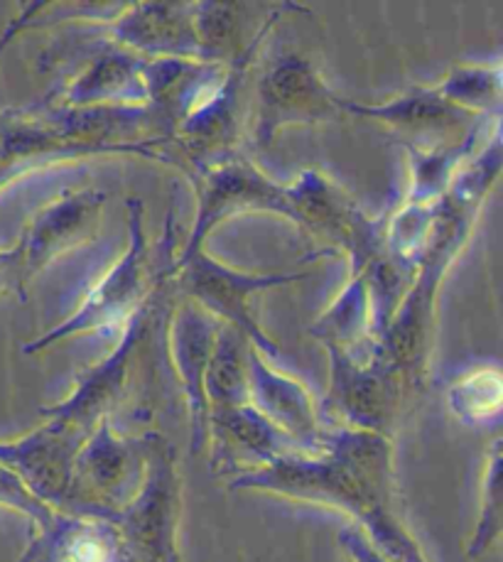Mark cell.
<instances>
[{
	"label": "cell",
	"mask_w": 503,
	"mask_h": 562,
	"mask_svg": "<svg viewBox=\"0 0 503 562\" xmlns=\"http://www.w3.org/2000/svg\"><path fill=\"white\" fill-rule=\"evenodd\" d=\"M219 327H222V322L194 305L192 300L182 297L177 300L170 315V329H167V337H170V359L187 393V403H190L197 447L202 445L209 425L206 373L209 363H212Z\"/></svg>",
	"instance_id": "cell-14"
},
{
	"label": "cell",
	"mask_w": 503,
	"mask_h": 562,
	"mask_svg": "<svg viewBox=\"0 0 503 562\" xmlns=\"http://www.w3.org/2000/svg\"><path fill=\"white\" fill-rule=\"evenodd\" d=\"M349 116L369 119L381 123L388 131L411 135V138H423V135L437 131L449 123L447 97L437 91H405L385 103H356L349 101Z\"/></svg>",
	"instance_id": "cell-18"
},
{
	"label": "cell",
	"mask_w": 503,
	"mask_h": 562,
	"mask_svg": "<svg viewBox=\"0 0 503 562\" xmlns=\"http://www.w3.org/2000/svg\"><path fill=\"white\" fill-rule=\"evenodd\" d=\"M101 43L145 59H202L194 27V3H133L116 15L79 23Z\"/></svg>",
	"instance_id": "cell-9"
},
{
	"label": "cell",
	"mask_w": 503,
	"mask_h": 562,
	"mask_svg": "<svg viewBox=\"0 0 503 562\" xmlns=\"http://www.w3.org/2000/svg\"><path fill=\"white\" fill-rule=\"evenodd\" d=\"M145 464V445L131 447L111 435L109 423L101 420L99 430L91 435L81 452L75 457V474H71V488L83 484L89 492L119 502L135 482L141 467ZM71 494V492H69Z\"/></svg>",
	"instance_id": "cell-17"
},
{
	"label": "cell",
	"mask_w": 503,
	"mask_h": 562,
	"mask_svg": "<svg viewBox=\"0 0 503 562\" xmlns=\"http://www.w3.org/2000/svg\"><path fill=\"white\" fill-rule=\"evenodd\" d=\"M25 278H23V260H20L18 246L0 251V295L18 293L25 295Z\"/></svg>",
	"instance_id": "cell-22"
},
{
	"label": "cell",
	"mask_w": 503,
	"mask_h": 562,
	"mask_svg": "<svg viewBox=\"0 0 503 562\" xmlns=\"http://www.w3.org/2000/svg\"><path fill=\"white\" fill-rule=\"evenodd\" d=\"M302 232L329 244V251L349 258L351 276L364 273L385 254V216L371 218L349 192L320 170H305L288 184Z\"/></svg>",
	"instance_id": "cell-7"
},
{
	"label": "cell",
	"mask_w": 503,
	"mask_h": 562,
	"mask_svg": "<svg viewBox=\"0 0 503 562\" xmlns=\"http://www.w3.org/2000/svg\"><path fill=\"white\" fill-rule=\"evenodd\" d=\"M449 405L462 420L479 423L503 408V373L481 369L457 381L449 391Z\"/></svg>",
	"instance_id": "cell-20"
},
{
	"label": "cell",
	"mask_w": 503,
	"mask_h": 562,
	"mask_svg": "<svg viewBox=\"0 0 503 562\" xmlns=\"http://www.w3.org/2000/svg\"><path fill=\"white\" fill-rule=\"evenodd\" d=\"M172 121L150 103L143 106H62L0 111V160L75 162L99 155H138L175 165Z\"/></svg>",
	"instance_id": "cell-2"
},
{
	"label": "cell",
	"mask_w": 503,
	"mask_h": 562,
	"mask_svg": "<svg viewBox=\"0 0 503 562\" xmlns=\"http://www.w3.org/2000/svg\"><path fill=\"white\" fill-rule=\"evenodd\" d=\"M238 10V3H194V27L202 61L228 65L248 47L241 37Z\"/></svg>",
	"instance_id": "cell-19"
},
{
	"label": "cell",
	"mask_w": 503,
	"mask_h": 562,
	"mask_svg": "<svg viewBox=\"0 0 503 562\" xmlns=\"http://www.w3.org/2000/svg\"><path fill=\"white\" fill-rule=\"evenodd\" d=\"M322 447L324 452L317 457L295 452L278 457L238 476L234 486L339 506L359 518L376 543L395 560L421 562L398 518L391 445L385 437L366 430H342L327 437Z\"/></svg>",
	"instance_id": "cell-1"
},
{
	"label": "cell",
	"mask_w": 503,
	"mask_h": 562,
	"mask_svg": "<svg viewBox=\"0 0 503 562\" xmlns=\"http://www.w3.org/2000/svg\"><path fill=\"white\" fill-rule=\"evenodd\" d=\"M81 20L71 23L75 35H67L62 45L55 47L49 59L62 55L87 57L83 67L71 79V85L62 93L57 103L62 106H143L148 103V89H145V65L148 59L133 55L128 49L113 47L91 37L83 30Z\"/></svg>",
	"instance_id": "cell-10"
},
{
	"label": "cell",
	"mask_w": 503,
	"mask_h": 562,
	"mask_svg": "<svg viewBox=\"0 0 503 562\" xmlns=\"http://www.w3.org/2000/svg\"><path fill=\"white\" fill-rule=\"evenodd\" d=\"M49 168H57V165H55V162H49V160H20V158H3V160H0V192H3L8 184L18 182L20 177L33 175V172H40V170H49Z\"/></svg>",
	"instance_id": "cell-23"
},
{
	"label": "cell",
	"mask_w": 503,
	"mask_h": 562,
	"mask_svg": "<svg viewBox=\"0 0 503 562\" xmlns=\"http://www.w3.org/2000/svg\"><path fill=\"white\" fill-rule=\"evenodd\" d=\"M347 106L349 99L339 97L308 57L295 52L280 55L260 71L256 81L250 140L264 150L286 128L347 119Z\"/></svg>",
	"instance_id": "cell-5"
},
{
	"label": "cell",
	"mask_w": 503,
	"mask_h": 562,
	"mask_svg": "<svg viewBox=\"0 0 503 562\" xmlns=\"http://www.w3.org/2000/svg\"><path fill=\"white\" fill-rule=\"evenodd\" d=\"M190 180L194 184L197 212L190 236L180 251L204 248L214 228L241 214H276L298 224L288 184L272 182L246 155L234 153L224 160L206 165L202 170H194Z\"/></svg>",
	"instance_id": "cell-6"
},
{
	"label": "cell",
	"mask_w": 503,
	"mask_h": 562,
	"mask_svg": "<svg viewBox=\"0 0 503 562\" xmlns=\"http://www.w3.org/2000/svg\"><path fill=\"white\" fill-rule=\"evenodd\" d=\"M177 514H180V479L170 452L160 440H148L141 492L111 520H119L123 526L131 548L143 562H172Z\"/></svg>",
	"instance_id": "cell-11"
},
{
	"label": "cell",
	"mask_w": 503,
	"mask_h": 562,
	"mask_svg": "<svg viewBox=\"0 0 503 562\" xmlns=\"http://www.w3.org/2000/svg\"><path fill=\"white\" fill-rule=\"evenodd\" d=\"M332 391L329 403L349 423L366 432L381 435L393 420L401 389L407 381L403 371L388 357L383 345L371 359L356 361L344 353L329 351Z\"/></svg>",
	"instance_id": "cell-12"
},
{
	"label": "cell",
	"mask_w": 503,
	"mask_h": 562,
	"mask_svg": "<svg viewBox=\"0 0 503 562\" xmlns=\"http://www.w3.org/2000/svg\"><path fill=\"white\" fill-rule=\"evenodd\" d=\"M107 192H65L42 210L15 244L23 260L25 285L57 258L77 251L99 234Z\"/></svg>",
	"instance_id": "cell-13"
},
{
	"label": "cell",
	"mask_w": 503,
	"mask_h": 562,
	"mask_svg": "<svg viewBox=\"0 0 503 562\" xmlns=\"http://www.w3.org/2000/svg\"><path fill=\"white\" fill-rule=\"evenodd\" d=\"M157 276H153L150 241L145 232V206L141 200H128V246L103 278L93 285L81 305L62 319L57 327L30 341L25 353H37L81 335L123 329L153 295Z\"/></svg>",
	"instance_id": "cell-4"
},
{
	"label": "cell",
	"mask_w": 503,
	"mask_h": 562,
	"mask_svg": "<svg viewBox=\"0 0 503 562\" xmlns=\"http://www.w3.org/2000/svg\"><path fill=\"white\" fill-rule=\"evenodd\" d=\"M167 276L182 297L192 300L194 305L209 312L222 325L236 329L266 359H278L280 349L268 331L260 327L254 300L266 290L286 288L308 278V273H288V270L246 273V270L232 268L209 256L206 248L177 254Z\"/></svg>",
	"instance_id": "cell-3"
},
{
	"label": "cell",
	"mask_w": 503,
	"mask_h": 562,
	"mask_svg": "<svg viewBox=\"0 0 503 562\" xmlns=\"http://www.w3.org/2000/svg\"><path fill=\"white\" fill-rule=\"evenodd\" d=\"M248 403L290 442L317 447V418L308 389L270 367L258 349L248 347Z\"/></svg>",
	"instance_id": "cell-15"
},
{
	"label": "cell",
	"mask_w": 503,
	"mask_h": 562,
	"mask_svg": "<svg viewBox=\"0 0 503 562\" xmlns=\"http://www.w3.org/2000/svg\"><path fill=\"white\" fill-rule=\"evenodd\" d=\"M411 158V190L405 204L435 206V196L443 194L445 182L452 170V153L407 148Z\"/></svg>",
	"instance_id": "cell-21"
},
{
	"label": "cell",
	"mask_w": 503,
	"mask_h": 562,
	"mask_svg": "<svg viewBox=\"0 0 503 562\" xmlns=\"http://www.w3.org/2000/svg\"><path fill=\"white\" fill-rule=\"evenodd\" d=\"M170 288L172 283L167 270L165 273H157V285L153 290V295L145 300V305L135 312L128 325L121 329L116 349H113L107 359H101L97 367L81 373L75 393L52 411L57 423L69 425V428L87 435L93 423L103 420V415L109 413L111 405L121 398L125 383L131 379L133 361L138 357L145 335H148L157 312L163 310V300L170 293Z\"/></svg>",
	"instance_id": "cell-8"
},
{
	"label": "cell",
	"mask_w": 503,
	"mask_h": 562,
	"mask_svg": "<svg viewBox=\"0 0 503 562\" xmlns=\"http://www.w3.org/2000/svg\"><path fill=\"white\" fill-rule=\"evenodd\" d=\"M308 331L327 347V351L344 353L356 361L371 359L376 351H381L366 278L351 276L334 303L312 322Z\"/></svg>",
	"instance_id": "cell-16"
}]
</instances>
